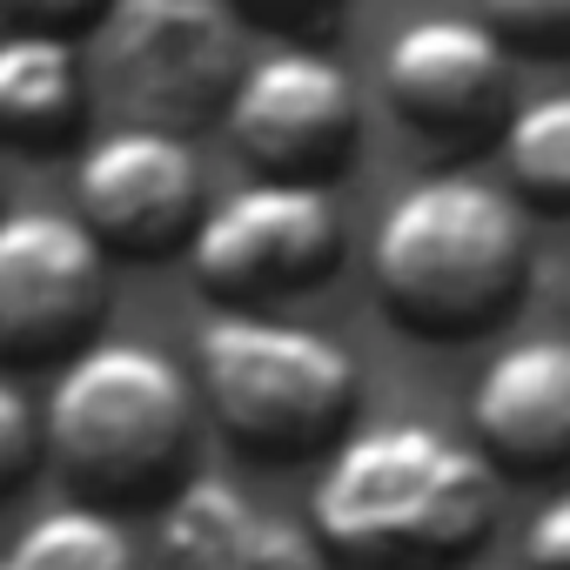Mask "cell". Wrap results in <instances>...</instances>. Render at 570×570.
Masks as SVG:
<instances>
[{"label":"cell","instance_id":"6da1fadb","mask_svg":"<svg viewBox=\"0 0 570 570\" xmlns=\"http://www.w3.org/2000/svg\"><path fill=\"white\" fill-rule=\"evenodd\" d=\"M497 523V463L436 423L350 430L309 497L343 570H463Z\"/></svg>","mask_w":570,"mask_h":570},{"label":"cell","instance_id":"7a4b0ae2","mask_svg":"<svg viewBox=\"0 0 570 570\" xmlns=\"http://www.w3.org/2000/svg\"><path fill=\"white\" fill-rule=\"evenodd\" d=\"M376 303L396 330L430 343H463L503 323L530 282V228L510 188L483 175L410 181L370 242Z\"/></svg>","mask_w":570,"mask_h":570},{"label":"cell","instance_id":"3957f363","mask_svg":"<svg viewBox=\"0 0 570 570\" xmlns=\"http://www.w3.org/2000/svg\"><path fill=\"white\" fill-rule=\"evenodd\" d=\"M202 390L155 343H88L48 396V463L81 503H168L188 483Z\"/></svg>","mask_w":570,"mask_h":570},{"label":"cell","instance_id":"277c9868","mask_svg":"<svg viewBox=\"0 0 570 570\" xmlns=\"http://www.w3.org/2000/svg\"><path fill=\"white\" fill-rule=\"evenodd\" d=\"M356 356L323 330L275 323L262 309H228L195 343L202 410L228 430L235 450L262 463H289L309 450H336L356 410Z\"/></svg>","mask_w":570,"mask_h":570},{"label":"cell","instance_id":"5b68a950","mask_svg":"<svg viewBox=\"0 0 570 570\" xmlns=\"http://www.w3.org/2000/svg\"><path fill=\"white\" fill-rule=\"evenodd\" d=\"M336 248H343V215H336L330 188L255 175L248 188L222 195L202 215L188 262H195V282L215 303L262 309V303L316 289L336 262Z\"/></svg>","mask_w":570,"mask_h":570},{"label":"cell","instance_id":"8992f818","mask_svg":"<svg viewBox=\"0 0 570 570\" xmlns=\"http://www.w3.org/2000/svg\"><path fill=\"white\" fill-rule=\"evenodd\" d=\"M108 309V248L81 215H0V363L81 356Z\"/></svg>","mask_w":570,"mask_h":570},{"label":"cell","instance_id":"52a82bcc","mask_svg":"<svg viewBox=\"0 0 570 570\" xmlns=\"http://www.w3.org/2000/svg\"><path fill=\"white\" fill-rule=\"evenodd\" d=\"M228 141L275 181L330 188L363 141V101L330 55L289 48L255 61L228 95Z\"/></svg>","mask_w":570,"mask_h":570},{"label":"cell","instance_id":"ba28073f","mask_svg":"<svg viewBox=\"0 0 570 570\" xmlns=\"http://www.w3.org/2000/svg\"><path fill=\"white\" fill-rule=\"evenodd\" d=\"M75 202H81L88 235L135 262L188 248L208 215L195 148L161 121H128V128L95 135L75 168Z\"/></svg>","mask_w":570,"mask_h":570},{"label":"cell","instance_id":"9c48e42d","mask_svg":"<svg viewBox=\"0 0 570 570\" xmlns=\"http://www.w3.org/2000/svg\"><path fill=\"white\" fill-rule=\"evenodd\" d=\"M242 14L228 0H115L108 8V68L115 88L148 108L161 128L228 108L248 75L235 55Z\"/></svg>","mask_w":570,"mask_h":570},{"label":"cell","instance_id":"30bf717a","mask_svg":"<svg viewBox=\"0 0 570 570\" xmlns=\"http://www.w3.org/2000/svg\"><path fill=\"white\" fill-rule=\"evenodd\" d=\"M390 108L430 141H476L510 108V48L463 14H423L383 48Z\"/></svg>","mask_w":570,"mask_h":570},{"label":"cell","instance_id":"8fae6325","mask_svg":"<svg viewBox=\"0 0 570 570\" xmlns=\"http://www.w3.org/2000/svg\"><path fill=\"white\" fill-rule=\"evenodd\" d=\"M476 450L497 463V476H550L570 463V343L530 336L490 356L470 396Z\"/></svg>","mask_w":570,"mask_h":570},{"label":"cell","instance_id":"7c38bea8","mask_svg":"<svg viewBox=\"0 0 570 570\" xmlns=\"http://www.w3.org/2000/svg\"><path fill=\"white\" fill-rule=\"evenodd\" d=\"M81 121V61L68 35L8 28L0 35V141L55 148Z\"/></svg>","mask_w":570,"mask_h":570},{"label":"cell","instance_id":"4fadbf2b","mask_svg":"<svg viewBox=\"0 0 570 570\" xmlns=\"http://www.w3.org/2000/svg\"><path fill=\"white\" fill-rule=\"evenodd\" d=\"M262 523H268V510L248 503L235 483L188 476L155 517V557H161V570H242Z\"/></svg>","mask_w":570,"mask_h":570},{"label":"cell","instance_id":"5bb4252c","mask_svg":"<svg viewBox=\"0 0 570 570\" xmlns=\"http://www.w3.org/2000/svg\"><path fill=\"white\" fill-rule=\"evenodd\" d=\"M0 570H148V563H141V550L115 510L61 503V510H41L0 550Z\"/></svg>","mask_w":570,"mask_h":570},{"label":"cell","instance_id":"9a60e30c","mask_svg":"<svg viewBox=\"0 0 570 570\" xmlns=\"http://www.w3.org/2000/svg\"><path fill=\"white\" fill-rule=\"evenodd\" d=\"M503 155H510V181L530 202L570 208V88L523 101L503 121Z\"/></svg>","mask_w":570,"mask_h":570},{"label":"cell","instance_id":"2e32d148","mask_svg":"<svg viewBox=\"0 0 570 570\" xmlns=\"http://www.w3.org/2000/svg\"><path fill=\"white\" fill-rule=\"evenodd\" d=\"M476 21L503 48H557L570 41V0H476Z\"/></svg>","mask_w":570,"mask_h":570},{"label":"cell","instance_id":"e0dca14e","mask_svg":"<svg viewBox=\"0 0 570 570\" xmlns=\"http://www.w3.org/2000/svg\"><path fill=\"white\" fill-rule=\"evenodd\" d=\"M48 456V430H41V416L28 410V396L0 376V497L8 490H21L28 476H35V463Z\"/></svg>","mask_w":570,"mask_h":570},{"label":"cell","instance_id":"ac0fdd59","mask_svg":"<svg viewBox=\"0 0 570 570\" xmlns=\"http://www.w3.org/2000/svg\"><path fill=\"white\" fill-rule=\"evenodd\" d=\"M242 570H336V557L323 550L316 530H303V523H289V517H268Z\"/></svg>","mask_w":570,"mask_h":570},{"label":"cell","instance_id":"d6986e66","mask_svg":"<svg viewBox=\"0 0 570 570\" xmlns=\"http://www.w3.org/2000/svg\"><path fill=\"white\" fill-rule=\"evenodd\" d=\"M228 8L242 21H255V28H275V35H316L350 8V0H228Z\"/></svg>","mask_w":570,"mask_h":570},{"label":"cell","instance_id":"ffe728a7","mask_svg":"<svg viewBox=\"0 0 570 570\" xmlns=\"http://www.w3.org/2000/svg\"><path fill=\"white\" fill-rule=\"evenodd\" d=\"M523 570H570V490H557L523 530Z\"/></svg>","mask_w":570,"mask_h":570},{"label":"cell","instance_id":"44dd1931","mask_svg":"<svg viewBox=\"0 0 570 570\" xmlns=\"http://www.w3.org/2000/svg\"><path fill=\"white\" fill-rule=\"evenodd\" d=\"M115 0H0V14H8L14 28H41V35H68L95 14H108Z\"/></svg>","mask_w":570,"mask_h":570}]
</instances>
